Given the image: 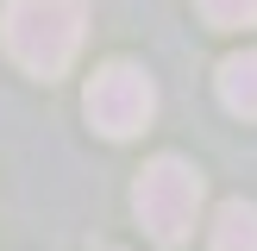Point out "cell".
<instances>
[{"label": "cell", "mask_w": 257, "mask_h": 251, "mask_svg": "<svg viewBox=\"0 0 257 251\" xmlns=\"http://www.w3.org/2000/svg\"><path fill=\"white\" fill-rule=\"evenodd\" d=\"M82 107H88V126H94V132L138 138L157 119V88H151V75L138 69V63H107V69H94Z\"/></svg>", "instance_id": "obj_3"}, {"label": "cell", "mask_w": 257, "mask_h": 251, "mask_svg": "<svg viewBox=\"0 0 257 251\" xmlns=\"http://www.w3.org/2000/svg\"><path fill=\"white\" fill-rule=\"evenodd\" d=\"M220 100L238 119H257V50H238L220 63Z\"/></svg>", "instance_id": "obj_4"}, {"label": "cell", "mask_w": 257, "mask_h": 251, "mask_svg": "<svg viewBox=\"0 0 257 251\" xmlns=\"http://www.w3.org/2000/svg\"><path fill=\"white\" fill-rule=\"evenodd\" d=\"M213 251H257V207L251 201H226L213 213Z\"/></svg>", "instance_id": "obj_5"}, {"label": "cell", "mask_w": 257, "mask_h": 251, "mask_svg": "<svg viewBox=\"0 0 257 251\" xmlns=\"http://www.w3.org/2000/svg\"><path fill=\"white\" fill-rule=\"evenodd\" d=\"M82 32H88V0H7V13H0L7 57L44 82L75 63Z\"/></svg>", "instance_id": "obj_1"}, {"label": "cell", "mask_w": 257, "mask_h": 251, "mask_svg": "<svg viewBox=\"0 0 257 251\" xmlns=\"http://www.w3.org/2000/svg\"><path fill=\"white\" fill-rule=\"evenodd\" d=\"M132 213H138V226H145L157 245H182L188 226H195V213H201V170L182 163V157L145 163L138 182H132Z\"/></svg>", "instance_id": "obj_2"}, {"label": "cell", "mask_w": 257, "mask_h": 251, "mask_svg": "<svg viewBox=\"0 0 257 251\" xmlns=\"http://www.w3.org/2000/svg\"><path fill=\"white\" fill-rule=\"evenodd\" d=\"M201 19L220 32H238V25H257V0H201Z\"/></svg>", "instance_id": "obj_6"}]
</instances>
